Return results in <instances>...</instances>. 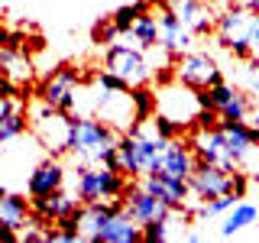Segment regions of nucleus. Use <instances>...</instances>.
<instances>
[{
    "label": "nucleus",
    "instance_id": "1",
    "mask_svg": "<svg viewBox=\"0 0 259 243\" xmlns=\"http://www.w3.org/2000/svg\"><path fill=\"white\" fill-rule=\"evenodd\" d=\"M117 143V130L110 124H104L94 113H71V140H68V152L78 162H101L104 149Z\"/></svg>",
    "mask_w": 259,
    "mask_h": 243
},
{
    "label": "nucleus",
    "instance_id": "2",
    "mask_svg": "<svg viewBox=\"0 0 259 243\" xmlns=\"http://www.w3.org/2000/svg\"><path fill=\"white\" fill-rule=\"evenodd\" d=\"M130 185V175H123L120 169L110 166H88L78 162L75 172V198L81 205H91V201H110V198H123Z\"/></svg>",
    "mask_w": 259,
    "mask_h": 243
},
{
    "label": "nucleus",
    "instance_id": "3",
    "mask_svg": "<svg viewBox=\"0 0 259 243\" xmlns=\"http://www.w3.org/2000/svg\"><path fill=\"white\" fill-rule=\"evenodd\" d=\"M29 127H32V133H36L39 146H42V152H49V156H65V152H68L71 113H62V110H55V107H49V104L39 101V107L32 110V117H29Z\"/></svg>",
    "mask_w": 259,
    "mask_h": 243
},
{
    "label": "nucleus",
    "instance_id": "4",
    "mask_svg": "<svg viewBox=\"0 0 259 243\" xmlns=\"http://www.w3.org/2000/svg\"><path fill=\"white\" fill-rule=\"evenodd\" d=\"M104 68L113 71L117 78H123L130 88H143L152 75L143 49H136L130 43H120V39L113 46H104Z\"/></svg>",
    "mask_w": 259,
    "mask_h": 243
},
{
    "label": "nucleus",
    "instance_id": "5",
    "mask_svg": "<svg viewBox=\"0 0 259 243\" xmlns=\"http://www.w3.org/2000/svg\"><path fill=\"white\" fill-rule=\"evenodd\" d=\"M249 13L246 7H227V10L217 16V43H221L227 52L233 55L237 62L253 59V49H249Z\"/></svg>",
    "mask_w": 259,
    "mask_h": 243
},
{
    "label": "nucleus",
    "instance_id": "6",
    "mask_svg": "<svg viewBox=\"0 0 259 243\" xmlns=\"http://www.w3.org/2000/svg\"><path fill=\"white\" fill-rule=\"evenodd\" d=\"M78 85H81V71L75 65H62L42 81L39 101L62 113H78Z\"/></svg>",
    "mask_w": 259,
    "mask_h": 243
},
{
    "label": "nucleus",
    "instance_id": "7",
    "mask_svg": "<svg viewBox=\"0 0 259 243\" xmlns=\"http://www.w3.org/2000/svg\"><path fill=\"white\" fill-rule=\"evenodd\" d=\"M91 113L101 117L104 124H110L117 133H126L133 130L140 120H136V107H133V91H110V88L97 85V97L91 104Z\"/></svg>",
    "mask_w": 259,
    "mask_h": 243
},
{
    "label": "nucleus",
    "instance_id": "8",
    "mask_svg": "<svg viewBox=\"0 0 259 243\" xmlns=\"http://www.w3.org/2000/svg\"><path fill=\"white\" fill-rule=\"evenodd\" d=\"M175 78L188 88H214L224 81L217 62L207 52H191V49L175 59Z\"/></svg>",
    "mask_w": 259,
    "mask_h": 243
},
{
    "label": "nucleus",
    "instance_id": "9",
    "mask_svg": "<svg viewBox=\"0 0 259 243\" xmlns=\"http://www.w3.org/2000/svg\"><path fill=\"white\" fill-rule=\"evenodd\" d=\"M188 188H191V201H207L214 194H227L230 191V169L194 159V172L188 178Z\"/></svg>",
    "mask_w": 259,
    "mask_h": 243
},
{
    "label": "nucleus",
    "instance_id": "10",
    "mask_svg": "<svg viewBox=\"0 0 259 243\" xmlns=\"http://www.w3.org/2000/svg\"><path fill=\"white\" fill-rule=\"evenodd\" d=\"M188 146H191L194 159L214 162V166L233 172V159H230V149H227V140H224L221 127H194V136L188 140Z\"/></svg>",
    "mask_w": 259,
    "mask_h": 243
},
{
    "label": "nucleus",
    "instance_id": "11",
    "mask_svg": "<svg viewBox=\"0 0 259 243\" xmlns=\"http://www.w3.org/2000/svg\"><path fill=\"white\" fill-rule=\"evenodd\" d=\"M123 208L130 211V217H133L140 227H146L149 221H159V217H165L168 211H172L168 205H162L152 191H146L143 185H136L133 178H130V185L123 191Z\"/></svg>",
    "mask_w": 259,
    "mask_h": 243
},
{
    "label": "nucleus",
    "instance_id": "12",
    "mask_svg": "<svg viewBox=\"0 0 259 243\" xmlns=\"http://www.w3.org/2000/svg\"><path fill=\"white\" fill-rule=\"evenodd\" d=\"M140 185L146 191H152L162 205H168L172 211H182L188 208V198H191V188L185 178H172V175H162V172H149L140 178Z\"/></svg>",
    "mask_w": 259,
    "mask_h": 243
},
{
    "label": "nucleus",
    "instance_id": "13",
    "mask_svg": "<svg viewBox=\"0 0 259 243\" xmlns=\"http://www.w3.org/2000/svg\"><path fill=\"white\" fill-rule=\"evenodd\" d=\"M59 188H65V166L59 162V156L39 159L26 178V194L29 198H42V194H52Z\"/></svg>",
    "mask_w": 259,
    "mask_h": 243
},
{
    "label": "nucleus",
    "instance_id": "14",
    "mask_svg": "<svg viewBox=\"0 0 259 243\" xmlns=\"http://www.w3.org/2000/svg\"><path fill=\"white\" fill-rule=\"evenodd\" d=\"M165 7L182 20V26H188L194 32V36H207V32H214V26H217V16L210 10V4H204V0H172V4H165Z\"/></svg>",
    "mask_w": 259,
    "mask_h": 243
},
{
    "label": "nucleus",
    "instance_id": "15",
    "mask_svg": "<svg viewBox=\"0 0 259 243\" xmlns=\"http://www.w3.org/2000/svg\"><path fill=\"white\" fill-rule=\"evenodd\" d=\"M191 43H194V32L188 26H182V20H178L168 7H162V13H159V46L178 59V55H185L191 49Z\"/></svg>",
    "mask_w": 259,
    "mask_h": 243
},
{
    "label": "nucleus",
    "instance_id": "16",
    "mask_svg": "<svg viewBox=\"0 0 259 243\" xmlns=\"http://www.w3.org/2000/svg\"><path fill=\"white\" fill-rule=\"evenodd\" d=\"M140 240H143V227L130 217L126 208L113 211L97 233V243H140Z\"/></svg>",
    "mask_w": 259,
    "mask_h": 243
},
{
    "label": "nucleus",
    "instance_id": "17",
    "mask_svg": "<svg viewBox=\"0 0 259 243\" xmlns=\"http://www.w3.org/2000/svg\"><path fill=\"white\" fill-rule=\"evenodd\" d=\"M162 175H172V178H185L188 182L191 172H194V152L188 143L182 140H168L165 149H162V166H159Z\"/></svg>",
    "mask_w": 259,
    "mask_h": 243
},
{
    "label": "nucleus",
    "instance_id": "18",
    "mask_svg": "<svg viewBox=\"0 0 259 243\" xmlns=\"http://www.w3.org/2000/svg\"><path fill=\"white\" fill-rule=\"evenodd\" d=\"M78 208H81V201L71 191H65V188L52 191V194H42V198H32V214L49 221V224H55L65 214H75Z\"/></svg>",
    "mask_w": 259,
    "mask_h": 243
},
{
    "label": "nucleus",
    "instance_id": "19",
    "mask_svg": "<svg viewBox=\"0 0 259 243\" xmlns=\"http://www.w3.org/2000/svg\"><path fill=\"white\" fill-rule=\"evenodd\" d=\"M32 214V198H26V194L20 191H4L0 194V224L10 227V230L20 233L23 224L29 221Z\"/></svg>",
    "mask_w": 259,
    "mask_h": 243
},
{
    "label": "nucleus",
    "instance_id": "20",
    "mask_svg": "<svg viewBox=\"0 0 259 243\" xmlns=\"http://www.w3.org/2000/svg\"><path fill=\"white\" fill-rule=\"evenodd\" d=\"M259 217V208L249 205V201H237V205L230 208V214H227V221L221 224V237H233V233H240L243 227L256 224Z\"/></svg>",
    "mask_w": 259,
    "mask_h": 243
},
{
    "label": "nucleus",
    "instance_id": "21",
    "mask_svg": "<svg viewBox=\"0 0 259 243\" xmlns=\"http://www.w3.org/2000/svg\"><path fill=\"white\" fill-rule=\"evenodd\" d=\"M26 127H29V117H26V107H16L10 110L7 117H0V149H4L7 143H13V140H20L23 133H26Z\"/></svg>",
    "mask_w": 259,
    "mask_h": 243
},
{
    "label": "nucleus",
    "instance_id": "22",
    "mask_svg": "<svg viewBox=\"0 0 259 243\" xmlns=\"http://www.w3.org/2000/svg\"><path fill=\"white\" fill-rule=\"evenodd\" d=\"M249 110H253V97L240 88H233L230 97L217 107V117H230V120H249Z\"/></svg>",
    "mask_w": 259,
    "mask_h": 243
},
{
    "label": "nucleus",
    "instance_id": "23",
    "mask_svg": "<svg viewBox=\"0 0 259 243\" xmlns=\"http://www.w3.org/2000/svg\"><path fill=\"white\" fill-rule=\"evenodd\" d=\"M136 36V46L140 49H149V46H156L159 43V16L152 13V10H146L143 16H136V23H133V29H130Z\"/></svg>",
    "mask_w": 259,
    "mask_h": 243
},
{
    "label": "nucleus",
    "instance_id": "24",
    "mask_svg": "<svg viewBox=\"0 0 259 243\" xmlns=\"http://www.w3.org/2000/svg\"><path fill=\"white\" fill-rule=\"evenodd\" d=\"M146 10H152V4H149V0H136V4H130V7H120V10L113 13L110 20H113V26L120 29V36H123V32H130V29H133L136 16H143Z\"/></svg>",
    "mask_w": 259,
    "mask_h": 243
},
{
    "label": "nucleus",
    "instance_id": "25",
    "mask_svg": "<svg viewBox=\"0 0 259 243\" xmlns=\"http://www.w3.org/2000/svg\"><path fill=\"white\" fill-rule=\"evenodd\" d=\"M149 127L156 130L162 140H178V136L185 133V127H182V124H175L172 117H165V113H156V117H149Z\"/></svg>",
    "mask_w": 259,
    "mask_h": 243
},
{
    "label": "nucleus",
    "instance_id": "26",
    "mask_svg": "<svg viewBox=\"0 0 259 243\" xmlns=\"http://www.w3.org/2000/svg\"><path fill=\"white\" fill-rule=\"evenodd\" d=\"M133 107H136V120H149L152 107H156V97L146 91V88H133Z\"/></svg>",
    "mask_w": 259,
    "mask_h": 243
},
{
    "label": "nucleus",
    "instance_id": "27",
    "mask_svg": "<svg viewBox=\"0 0 259 243\" xmlns=\"http://www.w3.org/2000/svg\"><path fill=\"white\" fill-rule=\"evenodd\" d=\"M117 39H120V29L113 26V20L97 23V26H94V43H101V46H113Z\"/></svg>",
    "mask_w": 259,
    "mask_h": 243
},
{
    "label": "nucleus",
    "instance_id": "28",
    "mask_svg": "<svg viewBox=\"0 0 259 243\" xmlns=\"http://www.w3.org/2000/svg\"><path fill=\"white\" fill-rule=\"evenodd\" d=\"M94 85H101V88H110V91H133V88H130L123 78H117V75H113V71H107V68H104V71H97V75H94Z\"/></svg>",
    "mask_w": 259,
    "mask_h": 243
},
{
    "label": "nucleus",
    "instance_id": "29",
    "mask_svg": "<svg viewBox=\"0 0 259 243\" xmlns=\"http://www.w3.org/2000/svg\"><path fill=\"white\" fill-rule=\"evenodd\" d=\"M243 75H246V85H249V94L259 97V55L243 62Z\"/></svg>",
    "mask_w": 259,
    "mask_h": 243
},
{
    "label": "nucleus",
    "instance_id": "30",
    "mask_svg": "<svg viewBox=\"0 0 259 243\" xmlns=\"http://www.w3.org/2000/svg\"><path fill=\"white\" fill-rule=\"evenodd\" d=\"M246 188H249V175L243 172V169H233V172H230V194L243 201V198H246Z\"/></svg>",
    "mask_w": 259,
    "mask_h": 243
},
{
    "label": "nucleus",
    "instance_id": "31",
    "mask_svg": "<svg viewBox=\"0 0 259 243\" xmlns=\"http://www.w3.org/2000/svg\"><path fill=\"white\" fill-rule=\"evenodd\" d=\"M249 49H253V55H259V13L249 16Z\"/></svg>",
    "mask_w": 259,
    "mask_h": 243
},
{
    "label": "nucleus",
    "instance_id": "32",
    "mask_svg": "<svg viewBox=\"0 0 259 243\" xmlns=\"http://www.w3.org/2000/svg\"><path fill=\"white\" fill-rule=\"evenodd\" d=\"M0 240H7V243H16V240H20V233H16V230H10V227H4V224H0Z\"/></svg>",
    "mask_w": 259,
    "mask_h": 243
},
{
    "label": "nucleus",
    "instance_id": "33",
    "mask_svg": "<svg viewBox=\"0 0 259 243\" xmlns=\"http://www.w3.org/2000/svg\"><path fill=\"white\" fill-rule=\"evenodd\" d=\"M243 7H246L249 13H259V0H243Z\"/></svg>",
    "mask_w": 259,
    "mask_h": 243
},
{
    "label": "nucleus",
    "instance_id": "34",
    "mask_svg": "<svg viewBox=\"0 0 259 243\" xmlns=\"http://www.w3.org/2000/svg\"><path fill=\"white\" fill-rule=\"evenodd\" d=\"M7 39H10V32H7V29H0V46H7Z\"/></svg>",
    "mask_w": 259,
    "mask_h": 243
},
{
    "label": "nucleus",
    "instance_id": "35",
    "mask_svg": "<svg viewBox=\"0 0 259 243\" xmlns=\"http://www.w3.org/2000/svg\"><path fill=\"white\" fill-rule=\"evenodd\" d=\"M4 191H7V185H4V182H0V194H4Z\"/></svg>",
    "mask_w": 259,
    "mask_h": 243
},
{
    "label": "nucleus",
    "instance_id": "36",
    "mask_svg": "<svg viewBox=\"0 0 259 243\" xmlns=\"http://www.w3.org/2000/svg\"><path fill=\"white\" fill-rule=\"evenodd\" d=\"M204 4H217V0H204Z\"/></svg>",
    "mask_w": 259,
    "mask_h": 243
}]
</instances>
